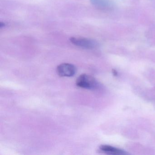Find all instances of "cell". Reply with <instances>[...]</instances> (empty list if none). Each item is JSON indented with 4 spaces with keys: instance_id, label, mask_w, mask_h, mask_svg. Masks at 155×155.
<instances>
[{
    "instance_id": "cell-4",
    "label": "cell",
    "mask_w": 155,
    "mask_h": 155,
    "mask_svg": "<svg viewBox=\"0 0 155 155\" xmlns=\"http://www.w3.org/2000/svg\"><path fill=\"white\" fill-rule=\"evenodd\" d=\"M99 150L102 153L108 155H123L127 154L124 150L109 145H101L99 147Z\"/></svg>"
},
{
    "instance_id": "cell-1",
    "label": "cell",
    "mask_w": 155,
    "mask_h": 155,
    "mask_svg": "<svg viewBox=\"0 0 155 155\" xmlns=\"http://www.w3.org/2000/svg\"><path fill=\"white\" fill-rule=\"evenodd\" d=\"M78 87L86 89L92 90L97 88L98 83L95 78L86 74L80 75L76 81Z\"/></svg>"
},
{
    "instance_id": "cell-2",
    "label": "cell",
    "mask_w": 155,
    "mask_h": 155,
    "mask_svg": "<svg viewBox=\"0 0 155 155\" xmlns=\"http://www.w3.org/2000/svg\"><path fill=\"white\" fill-rule=\"evenodd\" d=\"M70 40L75 46L86 49H92L98 46V43L96 41L91 39L72 37L70 39Z\"/></svg>"
},
{
    "instance_id": "cell-6",
    "label": "cell",
    "mask_w": 155,
    "mask_h": 155,
    "mask_svg": "<svg viewBox=\"0 0 155 155\" xmlns=\"http://www.w3.org/2000/svg\"><path fill=\"white\" fill-rule=\"evenodd\" d=\"M5 26V24L4 23H3V22H1L0 23V27L1 28H2V27H4Z\"/></svg>"
},
{
    "instance_id": "cell-3",
    "label": "cell",
    "mask_w": 155,
    "mask_h": 155,
    "mask_svg": "<svg viewBox=\"0 0 155 155\" xmlns=\"http://www.w3.org/2000/svg\"><path fill=\"white\" fill-rule=\"evenodd\" d=\"M57 71L58 75L61 77H71L77 71L76 67L70 63H62L58 66Z\"/></svg>"
},
{
    "instance_id": "cell-5",
    "label": "cell",
    "mask_w": 155,
    "mask_h": 155,
    "mask_svg": "<svg viewBox=\"0 0 155 155\" xmlns=\"http://www.w3.org/2000/svg\"><path fill=\"white\" fill-rule=\"evenodd\" d=\"M91 4L101 10H107L112 7V4L109 0H90Z\"/></svg>"
}]
</instances>
